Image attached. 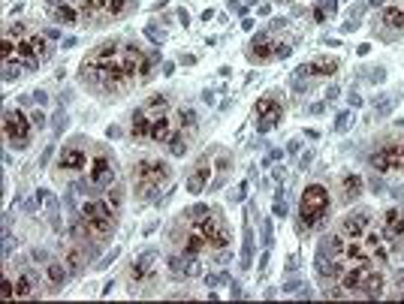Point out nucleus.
Listing matches in <instances>:
<instances>
[{"label":"nucleus","mask_w":404,"mask_h":304,"mask_svg":"<svg viewBox=\"0 0 404 304\" xmlns=\"http://www.w3.org/2000/svg\"><path fill=\"white\" fill-rule=\"evenodd\" d=\"M133 196L136 199H154L160 190H166L169 181H172V166L163 163V160H139L133 166Z\"/></svg>","instance_id":"nucleus-1"},{"label":"nucleus","mask_w":404,"mask_h":304,"mask_svg":"<svg viewBox=\"0 0 404 304\" xmlns=\"http://www.w3.org/2000/svg\"><path fill=\"white\" fill-rule=\"evenodd\" d=\"M329 205H332V196H329L326 187L323 184H308L305 193H302V202H299V232L320 226L329 214Z\"/></svg>","instance_id":"nucleus-2"},{"label":"nucleus","mask_w":404,"mask_h":304,"mask_svg":"<svg viewBox=\"0 0 404 304\" xmlns=\"http://www.w3.org/2000/svg\"><path fill=\"white\" fill-rule=\"evenodd\" d=\"M88 223V232H91V238H109V235L115 232V223H118V214H112V208L106 205L103 199H91L82 205V214H79Z\"/></svg>","instance_id":"nucleus-3"},{"label":"nucleus","mask_w":404,"mask_h":304,"mask_svg":"<svg viewBox=\"0 0 404 304\" xmlns=\"http://www.w3.org/2000/svg\"><path fill=\"white\" fill-rule=\"evenodd\" d=\"M169 112V100L166 96H151V100H145L136 112L130 118V139L139 142V139H148V130H151V121L157 115H166Z\"/></svg>","instance_id":"nucleus-4"},{"label":"nucleus","mask_w":404,"mask_h":304,"mask_svg":"<svg viewBox=\"0 0 404 304\" xmlns=\"http://www.w3.org/2000/svg\"><path fill=\"white\" fill-rule=\"evenodd\" d=\"M31 133H34V121H28V115L19 112V108H9L4 115V136L12 148H28L31 145Z\"/></svg>","instance_id":"nucleus-5"},{"label":"nucleus","mask_w":404,"mask_h":304,"mask_svg":"<svg viewBox=\"0 0 404 304\" xmlns=\"http://www.w3.org/2000/svg\"><path fill=\"white\" fill-rule=\"evenodd\" d=\"M199 229L206 232V238H208V250H223L226 244H230V229L223 226V220L218 211H208V208H202V220H196Z\"/></svg>","instance_id":"nucleus-6"},{"label":"nucleus","mask_w":404,"mask_h":304,"mask_svg":"<svg viewBox=\"0 0 404 304\" xmlns=\"http://www.w3.org/2000/svg\"><path fill=\"white\" fill-rule=\"evenodd\" d=\"M115 181V163L106 151H97L91 157V169H88V187L91 190H106Z\"/></svg>","instance_id":"nucleus-7"},{"label":"nucleus","mask_w":404,"mask_h":304,"mask_svg":"<svg viewBox=\"0 0 404 304\" xmlns=\"http://www.w3.org/2000/svg\"><path fill=\"white\" fill-rule=\"evenodd\" d=\"M121 70H124V76L133 81L139 76H148L151 61H148V54L139 46H121Z\"/></svg>","instance_id":"nucleus-8"},{"label":"nucleus","mask_w":404,"mask_h":304,"mask_svg":"<svg viewBox=\"0 0 404 304\" xmlns=\"http://www.w3.org/2000/svg\"><path fill=\"white\" fill-rule=\"evenodd\" d=\"M253 118H257V130L260 133H268L272 127H278V121L284 118V106H281L275 96H263L253 108Z\"/></svg>","instance_id":"nucleus-9"},{"label":"nucleus","mask_w":404,"mask_h":304,"mask_svg":"<svg viewBox=\"0 0 404 304\" xmlns=\"http://www.w3.org/2000/svg\"><path fill=\"white\" fill-rule=\"evenodd\" d=\"M58 169L61 172H82V169H88V148H85V142L64 145L61 157H58Z\"/></svg>","instance_id":"nucleus-10"},{"label":"nucleus","mask_w":404,"mask_h":304,"mask_svg":"<svg viewBox=\"0 0 404 304\" xmlns=\"http://www.w3.org/2000/svg\"><path fill=\"white\" fill-rule=\"evenodd\" d=\"M371 220H374V214L371 211H365V208H359V211H353V214H347L344 220H341V226H338V232L344 235V238H362L368 229H371Z\"/></svg>","instance_id":"nucleus-11"},{"label":"nucleus","mask_w":404,"mask_h":304,"mask_svg":"<svg viewBox=\"0 0 404 304\" xmlns=\"http://www.w3.org/2000/svg\"><path fill=\"white\" fill-rule=\"evenodd\" d=\"M371 169H377V172L401 169V142H393V145L377 148L374 154H371Z\"/></svg>","instance_id":"nucleus-12"},{"label":"nucleus","mask_w":404,"mask_h":304,"mask_svg":"<svg viewBox=\"0 0 404 304\" xmlns=\"http://www.w3.org/2000/svg\"><path fill=\"white\" fill-rule=\"evenodd\" d=\"M211 169H214L211 154L199 157L196 166L191 169V175H187V193H202V190H206V184L211 181Z\"/></svg>","instance_id":"nucleus-13"},{"label":"nucleus","mask_w":404,"mask_h":304,"mask_svg":"<svg viewBox=\"0 0 404 304\" xmlns=\"http://www.w3.org/2000/svg\"><path fill=\"white\" fill-rule=\"evenodd\" d=\"M275 51H278V43L268 34H260L257 39H251L248 46V61L253 64H266V61H275Z\"/></svg>","instance_id":"nucleus-14"},{"label":"nucleus","mask_w":404,"mask_h":304,"mask_svg":"<svg viewBox=\"0 0 404 304\" xmlns=\"http://www.w3.org/2000/svg\"><path fill=\"white\" fill-rule=\"evenodd\" d=\"M106 6H109V0H79L82 24H106Z\"/></svg>","instance_id":"nucleus-15"},{"label":"nucleus","mask_w":404,"mask_h":304,"mask_svg":"<svg viewBox=\"0 0 404 304\" xmlns=\"http://www.w3.org/2000/svg\"><path fill=\"white\" fill-rule=\"evenodd\" d=\"M383 289H386L383 271H380V268H368V271H365V278H362L359 295H362V298H377V295H383Z\"/></svg>","instance_id":"nucleus-16"},{"label":"nucleus","mask_w":404,"mask_h":304,"mask_svg":"<svg viewBox=\"0 0 404 304\" xmlns=\"http://www.w3.org/2000/svg\"><path fill=\"white\" fill-rule=\"evenodd\" d=\"M362 244H365V250L371 256V262H386L389 259V247H386V235L380 232H365L362 235Z\"/></svg>","instance_id":"nucleus-17"},{"label":"nucleus","mask_w":404,"mask_h":304,"mask_svg":"<svg viewBox=\"0 0 404 304\" xmlns=\"http://www.w3.org/2000/svg\"><path fill=\"white\" fill-rule=\"evenodd\" d=\"M172 133H175V121H172V118H169V112H166V115H157V118L151 121L148 139L157 142V145H166V142L172 139Z\"/></svg>","instance_id":"nucleus-18"},{"label":"nucleus","mask_w":404,"mask_h":304,"mask_svg":"<svg viewBox=\"0 0 404 304\" xmlns=\"http://www.w3.org/2000/svg\"><path fill=\"white\" fill-rule=\"evenodd\" d=\"M359 193H362V178L356 172H344L338 178V199L341 202H353Z\"/></svg>","instance_id":"nucleus-19"},{"label":"nucleus","mask_w":404,"mask_h":304,"mask_svg":"<svg viewBox=\"0 0 404 304\" xmlns=\"http://www.w3.org/2000/svg\"><path fill=\"white\" fill-rule=\"evenodd\" d=\"M338 66H341L338 58H314L311 64H305L302 73H311V76H317V78H332L335 73H338Z\"/></svg>","instance_id":"nucleus-20"},{"label":"nucleus","mask_w":404,"mask_h":304,"mask_svg":"<svg viewBox=\"0 0 404 304\" xmlns=\"http://www.w3.org/2000/svg\"><path fill=\"white\" fill-rule=\"evenodd\" d=\"M51 19H55L58 24H82V12H79V4L66 0V4L51 6Z\"/></svg>","instance_id":"nucleus-21"},{"label":"nucleus","mask_w":404,"mask_h":304,"mask_svg":"<svg viewBox=\"0 0 404 304\" xmlns=\"http://www.w3.org/2000/svg\"><path fill=\"white\" fill-rule=\"evenodd\" d=\"M383 235L386 238H404V214L398 208H389L383 214Z\"/></svg>","instance_id":"nucleus-22"},{"label":"nucleus","mask_w":404,"mask_h":304,"mask_svg":"<svg viewBox=\"0 0 404 304\" xmlns=\"http://www.w3.org/2000/svg\"><path fill=\"white\" fill-rule=\"evenodd\" d=\"M64 265L70 274H79L85 268V250H82V244H70L66 247V253H64Z\"/></svg>","instance_id":"nucleus-23"},{"label":"nucleus","mask_w":404,"mask_h":304,"mask_svg":"<svg viewBox=\"0 0 404 304\" xmlns=\"http://www.w3.org/2000/svg\"><path fill=\"white\" fill-rule=\"evenodd\" d=\"M28 39H31V58H34V66H39V64H43V61L49 58V54H51L49 39H46L43 34H31Z\"/></svg>","instance_id":"nucleus-24"},{"label":"nucleus","mask_w":404,"mask_h":304,"mask_svg":"<svg viewBox=\"0 0 404 304\" xmlns=\"http://www.w3.org/2000/svg\"><path fill=\"white\" fill-rule=\"evenodd\" d=\"M66 278H70V271H66L64 262H49V265H46V280H49V286H51V289L64 286V280H66Z\"/></svg>","instance_id":"nucleus-25"},{"label":"nucleus","mask_w":404,"mask_h":304,"mask_svg":"<svg viewBox=\"0 0 404 304\" xmlns=\"http://www.w3.org/2000/svg\"><path fill=\"white\" fill-rule=\"evenodd\" d=\"M380 24L393 27V31H404V9L401 6H386L380 12Z\"/></svg>","instance_id":"nucleus-26"},{"label":"nucleus","mask_w":404,"mask_h":304,"mask_svg":"<svg viewBox=\"0 0 404 304\" xmlns=\"http://www.w3.org/2000/svg\"><path fill=\"white\" fill-rule=\"evenodd\" d=\"M103 202L112 208V214H121V208H124V190H121L118 184H109L103 193Z\"/></svg>","instance_id":"nucleus-27"},{"label":"nucleus","mask_w":404,"mask_h":304,"mask_svg":"<svg viewBox=\"0 0 404 304\" xmlns=\"http://www.w3.org/2000/svg\"><path fill=\"white\" fill-rule=\"evenodd\" d=\"M187 142H191V136H187V130H181V127H175V133H172V139L166 142L169 145V151H172V157H181L184 151H187Z\"/></svg>","instance_id":"nucleus-28"},{"label":"nucleus","mask_w":404,"mask_h":304,"mask_svg":"<svg viewBox=\"0 0 404 304\" xmlns=\"http://www.w3.org/2000/svg\"><path fill=\"white\" fill-rule=\"evenodd\" d=\"M36 295V280L31 274H19L16 278V298H31Z\"/></svg>","instance_id":"nucleus-29"},{"label":"nucleus","mask_w":404,"mask_h":304,"mask_svg":"<svg viewBox=\"0 0 404 304\" xmlns=\"http://www.w3.org/2000/svg\"><path fill=\"white\" fill-rule=\"evenodd\" d=\"M130 12V0H109V6H106V21H118L124 19Z\"/></svg>","instance_id":"nucleus-30"},{"label":"nucleus","mask_w":404,"mask_h":304,"mask_svg":"<svg viewBox=\"0 0 404 304\" xmlns=\"http://www.w3.org/2000/svg\"><path fill=\"white\" fill-rule=\"evenodd\" d=\"M0 298H16V278L9 271H6L4 283H0Z\"/></svg>","instance_id":"nucleus-31"},{"label":"nucleus","mask_w":404,"mask_h":304,"mask_svg":"<svg viewBox=\"0 0 404 304\" xmlns=\"http://www.w3.org/2000/svg\"><path fill=\"white\" fill-rule=\"evenodd\" d=\"M329 12H335V4H332V0H326V4H320V6L314 9V19H317V21H326Z\"/></svg>","instance_id":"nucleus-32"},{"label":"nucleus","mask_w":404,"mask_h":304,"mask_svg":"<svg viewBox=\"0 0 404 304\" xmlns=\"http://www.w3.org/2000/svg\"><path fill=\"white\" fill-rule=\"evenodd\" d=\"M401 169H404V142H401Z\"/></svg>","instance_id":"nucleus-33"},{"label":"nucleus","mask_w":404,"mask_h":304,"mask_svg":"<svg viewBox=\"0 0 404 304\" xmlns=\"http://www.w3.org/2000/svg\"><path fill=\"white\" fill-rule=\"evenodd\" d=\"M278 4H290V0H278Z\"/></svg>","instance_id":"nucleus-34"},{"label":"nucleus","mask_w":404,"mask_h":304,"mask_svg":"<svg viewBox=\"0 0 404 304\" xmlns=\"http://www.w3.org/2000/svg\"><path fill=\"white\" fill-rule=\"evenodd\" d=\"M401 9H404V6H401Z\"/></svg>","instance_id":"nucleus-35"}]
</instances>
